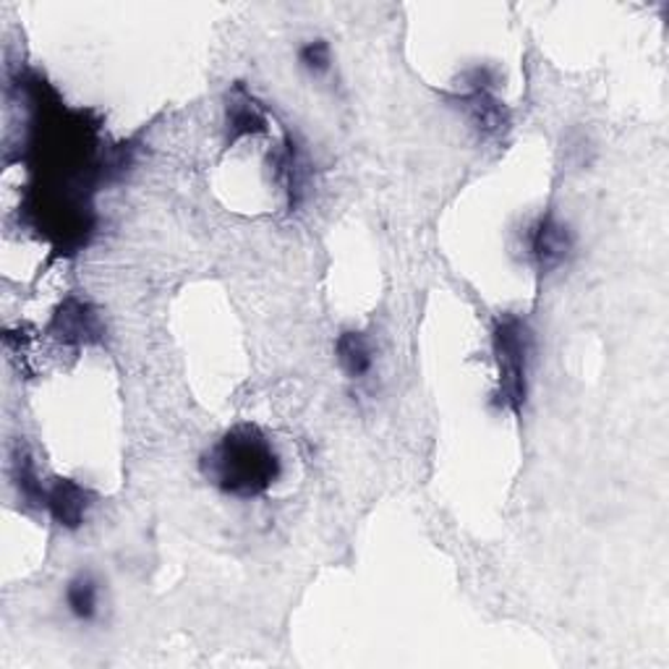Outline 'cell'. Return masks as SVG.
<instances>
[{"mask_svg": "<svg viewBox=\"0 0 669 669\" xmlns=\"http://www.w3.org/2000/svg\"><path fill=\"white\" fill-rule=\"evenodd\" d=\"M201 471L233 498H257L275 484L280 477V458L268 437L251 424L233 427L201 458Z\"/></svg>", "mask_w": 669, "mask_h": 669, "instance_id": "6da1fadb", "label": "cell"}, {"mask_svg": "<svg viewBox=\"0 0 669 669\" xmlns=\"http://www.w3.org/2000/svg\"><path fill=\"white\" fill-rule=\"evenodd\" d=\"M494 356L500 364V393L498 398L510 411H521L526 403V374L531 354V333L526 322L518 316H502L492 333Z\"/></svg>", "mask_w": 669, "mask_h": 669, "instance_id": "7a4b0ae2", "label": "cell"}, {"mask_svg": "<svg viewBox=\"0 0 669 669\" xmlns=\"http://www.w3.org/2000/svg\"><path fill=\"white\" fill-rule=\"evenodd\" d=\"M529 254L542 272H552L563 268L565 259L573 251V233L563 220L555 215H542L534 226L529 228Z\"/></svg>", "mask_w": 669, "mask_h": 669, "instance_id": "3957f363", "label": "cell"}, {"mask_svg": "<svg viewBox=\"0 0 669 669\" xmlns=\"http://www.w3.org/2000/svg\"><path fill=\"white\" fill-rule=\"evenodd\" d=\"M45 508L50 510V515L55 518V523H61V526L66 529H79L84 523L86 510L92 508V494L90 489L76 484V481L58 479L55 484L48 489Z\"/></svg>", "mask_w": 669, "mask_h": 669, "instance_id": "277c9868", "label": "cell"}, {"mask_svg": "<svg viewBox=\"0 0 669 669\" xmlns=\"http://www.w3.org/2000/svg\"><path fill=\"white\" fill-rule=\"evenodd\" d=\"M53 330L63 337V341H76V343L97 341L100 333H103L97 314L76 299H71L61 306V312L55 314Z\"/></svg>", "mask_w": 669, "mask_h": 669, "instance_id": "5b68a950", "label": "cell"}, {"mask_svg": "<svg viewBox=\"0 0 669 669\" xmlns=\"http://www.w3.org/2000/svg\"><path fill=\"white\" fill-rule=\"evenodd\" d=\"M335 354H337V364H341V369L348 374L351 379L366 377L374 366V354H372L369 341H366L362 333H354V330H348V333H343L341 337H337Z\"/></svg>", "mask_w": 669, "mask_h": 669, "instance_id": "8992f818", "label": "cell"}, {"mask_svg": "<svg viewBox=\"0 0 669 669\" xmlns=\"http://www.w3.org/2000/svg\"><path fill=\"white\" fill-rule=\"evenodd\" d=\"M66 607L79 623H92L100 613V584L92 573H79L66 586Z\"/></svg>", "mask_w": 669, "mask_h": 669, "instance_id": "52a82bcc", "label": "cell"}, {"mask_svg": "<svg viewBox=\"0 0 669 669\" xmlns=\"http://www.w3.org/2000/svg\"><path fill=\"white\" fill-rule=\"evenodd\" d=\"M228 128L233 139L239 136H249V134H259L268 128V118H264L262 107H259L254 100H251L247 92L236 90V95L230 97L228 105Z\"/></svg>", "mask_w": 669, "mask_h": 669, "instance_id": "ba28073f", "label": "cell"}, {"mask_svg": "<svg viewBox=\"0 0 669 669\" xmlns=\"http://www.w3.org/2000/svg\"><path fill=\"white\" fill-rule=\"evenodd\" d=\"M299 63L312 76H322L333 66V50H330L325 40H309L306 45H301L299 50Z\"/></svg>", "mask_w": 669, "mask_h": 669, "instance_id": "9c48e42d", "label": "cell"}]
</instances>
